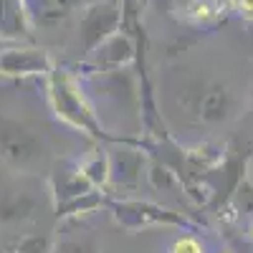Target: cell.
<instances>
[{
	"label": "cell",
	"instance_id": "7a4b0ae2",
	"mask_svg": "<svg viewBox=\"0 0 253 253\" xmlns=\"http://www.w3.org/2000/svg\"><path fill=\"white\" fill-rule=\"evenodd\" d=\"M104 210L114 218V223L129 233H139V230H150V228H177V230H200V220L180 213V210L165 208L152 200H139L132 195L124 198H112L107 195V205Z\"/></svg>",
	"mask_w": 253,
	"mask_h": 253
},
{
	"label": "cell",
	"instance_id": "e0dca14e",
	"mask_svg": "<svg viewBox=\"0 0 253 253\" xmlns=\"http://www.w3.org/2000/svg\"><path fill=\"white\" fill-rule=\"evenodd\" d=\"M236 8H238L246 18H253V0H236Z\"/></svg>",
	"mask_w": 253,
	"mask_h": 253
},
{
	"label": "cell",
	"instance_id": "ffe728a7",
	"mask_svg": "<svg viewBox=\"0 0 253 253\" xmlns=\"http://www.w3.org/2000/svg\"><path fill=\"white\" fill-rule=\"evenodd\" d=\"M215 253H233V251H228V248H220V251H215Z\"/></svg>",
	"mask_w": 253,
	"mask_h": 253
},
{
	"label": "cell",
	"instance_id": "52a82bcc",
	"mask_svg": "<svg viewBox=\"0 0 253 253\" xmlns=\"http://www.w3.org/2000/svg\"><path fill=\"white\" fill-rule=\"evenodd\" d=\"M53 58L48 51L28 46V43H10L0 46V76L3 79H31V76H48L53 71Z\"/></svg>",
	"mask_w": 253,
	"mask_h": 253
},
{
	"label": "cell",
	"instance_id": "5b68a950",
	"mask_svg": "<svg viewBox=\"0 0 253 253\" xmlns=\"http://www.w3.org/2000/svg\"><path fill=\"white\" fill-rule=\"evenodd\" d=\"M0 160L15 172H31L46 160V144L23 124H8L0 129Z\"/></svg>",
	"mask_w": 253,
	"mask_h": 253
},
{
	"label": "cell",
	"instance_id": "30bf717a",
	"mask_svg": "<svg viewBox=\"0 0 253 253\" xmlns=\"http://www.w3.org/2000/svg\"><path fill=\"white\" fill-rule=\"evenodd\" d=\"M84 0H23V10L28 23L36 28H56L66 20Z\"/></svg>",
	"mask_w": 253,
	"mask_h": 253
},
{
	"label": "cell",
	"instance_id": "2e32d148",
	"mask_svg": "<svg viewBox=\"0 0 253 253\" xmlns=\"http://www.w3.org/2000/svg\"><path fill=\"white\" fill-rule=\"evenodd\" d=\"M165 253H210L208 243L198 230H180V233L167 243Z\"/></svg>",
	"mask_w": 253,
	"mask_h": 253
},
{
	"label": "cell",
	"instance_id": "ac0fdd59",
	"mask_svg": "<svg viewBox=\"0 0 253 253\" xmlns=\"http://www.w3.org/2000/svg\"><path fill=\"white\" fill-rule=\"evenodd\" d=\"M248 238L253 241V215H251V220H248Z\"/></svg>",
	"mask_w": 253,
	"mask_h": 253
},
{
	"label": "cell",
	"instance_id": "8992f818",
	"mask_svg": "<svg viewBox=\"0 0 253 253\" xmlns=\"http://www.w3.org/2000/svg\"><path fill=\"white\" fill-rule=\"evenodd\" d=\"M107 157H109V190L122 193L119 198H124L126 193H134L144 177V172H147L144 147L112 144Z\"/></svg>",
	"mask_w": 253,
	"mask_h": 253
},
{
	"label": "cell",
	"instance_id": "277c9868",
	"mask_svg": "<svg viewBox=\"0 0 253 253\" xmlns=\"http://www.w3.org/2000/svg\"><path fill=\"white\" fill-rule=\"evenodd\" d=\"M122 20H124V3L122 0H89V3L84 5L81 20H79L81 58H86L107 38L119 33Z\"/></svg>",
	"mask_w": 253,
	"mask_h": 253
},
{
	"label": "cell",
	"instance_id": "9a60e30c",
	"mask_svg": "<svg viewBox=\"0 0 253 253\" xmlns=\"http://www.w3.org/2000/svg\"><path fill=\"white\" fill-rule=\"evenodd\" d=\"M3 253H53V238L43 233H28L13 238Z\"/></svg>",
	"mask_w": 253,
	"mask_h": 253
},
{
	"label": "cell",
	"instance_id": "4fadbf2b",
	"mask_svg": "<svg viewBox=\"0 0 253 253\" xmlns=\"http://www.w3.org/2000/svg\"><path fill=\"white\" fill-rule=\"evenodd\" d=\"M76 167L96 190L109 193V157L107 152H89L76 160Z\"/></svg>",
	"mask_w": 253,
	"mask_h": 253
},
{
	"label": "cell",
	"instance_id": "d6986e66",
	"mask_svg": "<svg viewBox=\"0 0 253 253\" xmlns=\"http://www.w3.org/2000/svg\"><path fill=\"white\" fill-rule=\"evenodd\" d=\"M248 182H251V185H253V162H251V165H248Z\"/></svg>",
	"mask_w": 253,
	"mask_h": 253
},
{
	"label": "cell",
	"instance_id": "8fae6325",
	"mask_svg": "<svg viewBox=\"0 0 253 253\" xmlns=\"http://www.w3.org/2000/svg\"><path fill=\"white\" fill-rule=\"evenodd\" d=\"M28 28L23 0H0V41H26Z\"/></svg>",
	"mask_w": 253,
	"mask_h": 253
},
{
	"label": "cell",
	"instance_id": "44dd1931",
	"mask_svg": "<svg viewBox=\"0 0 253 253\" xmlns=\"http://www.w3.org/2000/svg\"><path fill=\"white\" fill-rule=\"evenodd\" d=\"M0 253H3V251H0Z\"/></svg>",
	"mask_w": 253,
	"mask_h": 253
},
{
	"label": "cell",
	"instance_id": "7c38bea8",
	"mask_svg": "<svg viewBox=\"0 0 253 253\" xmlns=\"http://www.w3.org/2000/svg\"><path fill=\"white\" fill-rule=\"evenodd\" d=\"M38 210V200L28 193H8L0 200V223L5 225H18L26 223L36 215Z\"/></svg>",
	"mask_w": 253,
	"mask_h": 253
},
{
	"label": "cell",
	"instance_id": "5bb4252c",
	"mask_svg": "<svg viewBox=\"0 0 253 253\" xmlns=\"http://www.w3.org/2000/svg\"><path fill=\"white\" fill-rule=\"evenodd\" d=\"M53 253H101V246L91 233H66L53 241Z\"/></svg>",
	"mask_w": 253,
	"mask_h": 253
},
{
	"label": "cell",
	"instance_id": "6da1fadb",
	"mask_svg": "<svg viewBox=\"0 0 253 253\" xmlns=\"http://www.w3.org/2000/svg\"><path fill=\"white\" fill-rule=\"evenodd\" d=\"M46 96H48V107L53 112V117L66 124L69 129L86 134L94 142H104V144H137L144 147V139L139 137H126V134H114L107 126L101 124V119L96 117L91 101L81 86L79 74L63 69V66H53V71L46 76Z\"/></svg>",
	"mask_w": 253,
	"mask_h": 253
},
{
	"label": "cell",
	"instance_id": "9c48e42d",
	"mask_svg": "<svg viewBox=\"0 0 253 253\" xmlns=\"http://www.w3.org/2000/svg\"><path fill=\"white\" fill-rule=\"evenodd\" d=\"M233 109H236L233 94H230V89L220 81L203 84V86L198 89V94H195V101H193V114L205 126L225 124L230 117H233Z\"/></svg>",
	"mask_w": 253,
	"mask_h": 253
},
{
	"label": "cell",
	"instance_id": "3957f363",
	"mask_svg": "<svg viewBox=\"0 0 253 253\" xmlns=\"http://www.w3.org/2000/svg\"><path fill=\"white\" fill-rule=\"evenodd\" d=\"M48 190L58 218H81L107 205V193L96 190L76 165L56 170L48 180Z\"/></svg>",
	"mask_w": 253,
	"mask_h": 253
},
{
	"label": "cell",
	"instance_id": "ba28073f",
	"mask_svg": "<svg viewBox=\"0 0 253 253\" xmlns=\"http://www.w3.org/2000/svg\"><path fill=\"white\" fill-rule=\"evenodd\" d=\"M137 58V46L129 33H114L107 38L99 48H94L86 58H81V69L84 74H104V71H119V69H129Z\"/></svg>",
	"mask_w": 253,
	"mask_h": 253
}]
</instances>
